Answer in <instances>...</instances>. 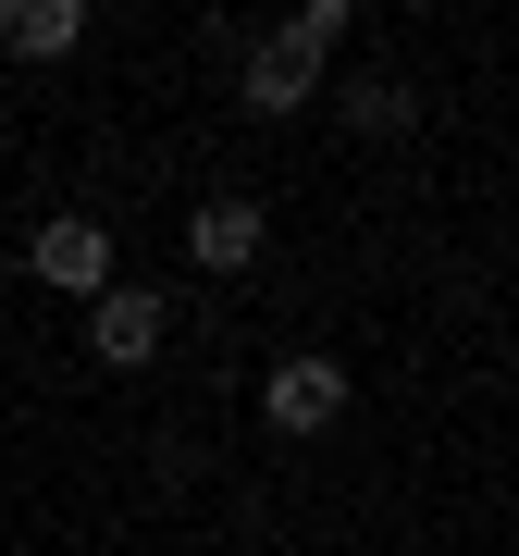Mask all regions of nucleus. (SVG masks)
<instances>
[{
	"instance_id": "obj_4",
	"label": "nucleus",
	"mask_w": 519,
	"mask_h": 556,
	"mask_svg": "<svg viewBox=\"0 0 519 556\" xmlns=\"http://www.w3.org/2000/svg\"><path fill=\"white\" fill-rule=\"evenodd\" d=\"M309 100H321V50L273 25V38L248 50V112H273V124H284V112H309Z\"/></svg>"
},
{
	"instance_id": "obj_5",
	"label": "nucleus",
	"mask_w": 519,
	"mask_h": 556,
	"mask_svg": "<svg viewBox=\"0 0 519 556\" xmlns=\"http://www.w3.org/2000/svg\"><path fill=\"white\" fill-rule=\"evenodd\" d=\"M260 236H273V211H260V199H199V223H186V260H199V273H248Z\"/></svg>"
},
{
	"instance_id": "obj_2",
	"label": "nucleus",
	"mask_w": 519,
	"mask_h": 556,
	"mask_svg": "<svg viewBox=\"0 0 519 556\" xmlns=\"http://www.w3.org/2000/svg\"><path fill=\"white\" fill-rule=\"evenodd\" d=\"M161 334H174V309H161L149 285H100V298H87V358H100V371H149Z\"/></svg>"
},
{
	"instance_id": "obj_8",
	"label": "nucleus",
	"mask_w": 519,
	"mask_h": 556,
	"mask_svg": "<svg viewBox=\"0 0 519 556\" xmlns=\"http://www.w3.org/2000/svg\"><path fill=\"white\" fill-rule=\"evenodd\" d=\"M346 25H359V0H298V13H284V38H309V50H346Z\"/></svg>"
},
{
	"instance_id": "obj_1",
	"label": "nucleus",
	"mask_w": 519,
	"mask_h": 556,
	"mask_svg": "<svg viewBox=\"0 0 519 556\" xmlns=\"http://www.w3.org/2000/svg\"><path fill=\"white\" fill-rule=\"evenodd\" d=\"M346 396H359V371H346V358H321V346H298V358H273V371H260V420H273L284 445L334 433Z\"/></svg>"
},
{
	"instance_id": "obj_6",
	"label": "nucleus",
	"mask_w": 519,
	"mask_h": 556,
	"mask_svg": "<svg viewBox=\"0 0 519 556\" xmlns=\"http://www.w3.org/2000/svg\"><path fill=\"white\" fill-rule=\"evenodd\" d=\"M87 38V0H0V50L13 62H75Z\"/></svg>"
},
{
	"instance_id": "obj_3",
	"label": "nucleus",
	"mask_w": 519,
	"mask_h": 556,
	"mask_svg": "<svg viewBox=\"0 0 519 556\" xmlns=\"http://www.w3.org/2000/svg\"><path fill=\"white\" fill-rule=\"evenodd\" d=\"M25 273L62 285V298H100V285H112V236H100L87 211H50L38 236H25Z\"/></svg>"
},
{
	"instance_id": "obj_7",
	"label": "nucleus",
	"mask_w": 519,
	"mask_h": 556,
	"mask_svg": "<svg viewBox=\"0 0 519 556\" xmlns=\"http://www.w3.org/2000/svg\"><path fill=\"white\" fill-rule=\"evenodd\" d=\"M346 112H359V137H408V112H420V100H408L396 75H371V87H346Z\"/></svg>"
}]
</instances>
